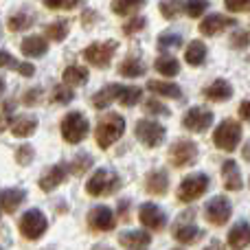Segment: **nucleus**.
<instances>
[{
    "instance_id": "obj_1",
    "label": "nucleus",
    "mask_w": 250,
    "mask_h": 250,
    "mask_svg": "<svg viewBox=\"0 0 250 250\" xmlns=\"http://www.w3.org/2000/svg\"><path fill=\"white\" fill-rule=\"evenodd\" d=\"M123 132H125V119L121 114H114V112L105 114V117H101V121L95 129L97 145H99L101 149H108V147H112L114 143L121 138Z\"/></svg>"
},
{
    "instance_id": "obj_2",
    "label": "nucleus",
    "mask_w": 250,
    "mask_h": 250,
    "mask_svg": "<svg viewBox=\"0 0 250 250\" xmlns=\"http://www.w3.org/2000/svg\"><path fill=\"white\" fill-rule=\"evenodd\" d=\"M119 187H121V178L112 169H97L92 173V178L88 180L86 191L95 198H101V195H112Z\"/></svg>"
},
{
    "instance_id": "obj_3",
    "label": "nucleus",
    "mask_w": 250,
    "mask_h": 250,
    "mask_svg": "<svg viewBox=\"0 0 250 250\" xmlns=\"http://www.w3.org/2000/svg\"><path fill=\"white\" fill-rule=\"evenodd\" d=\"M88 129H90V123H88V119L83 117L82 112H70V114H66L64 121H62V136H64V141L70 143V145L82 143L83 138H86Z\"/></svg>"
},
{
    "instance_id": "obj_4",
    "label": "nucleus",
    "mask_w": 250,
    "mask_h": 250,
    "mask_svg": "<svg viewBox=\"0 0 250 250\" xmlns=\"http://www.w3.org/2000/svg\"><path fill=\"white\" fill-rule=\"evenodd\" d=\"M239 141H242V125L237 121H233V119L220 123L215 129V134H213L215 147H220V149H224V151H235V147L239 145Z\"/></svg>"
},
{
    "instance_id": "obj_5",
    "label": "nucleus",
    "mask_w": 250,
    "mask_h": 250,
    "mask_svg": "<svg viewBox=\"0 0 250 250\" xmlns=\"http://www.w3.org/2000/svg\"><path fill=\"white\" fill-rule=\"evenodd\" d=\"M208 189V176L204 173H191L178 187V200L180 202H193V200L202 198Z\"/></svg>"
},
{
    "instance_id": "obj_6",
    "label": "nucleus",
    "mask_w": 250,
    "mask_h": 250,
    "mask_svg": "<svg viewBox=\"0 0 250 250\" xmlns=\"http://www.w3.org/2000/svg\"><path fill=\"white\" fill-rule=\"evenodd\" d=\"M46 217H44L42 211H38V208H31V211H26L24 215H22L20 220V233L24 235L26 239H40L44 233H46Z\"/></svg>"
},
{
    "instance_id": "obj_7",
    "label": "nucleus",
    "mask_w": 250,
    "mask_h": 250,
    "mask_svg": "<svg viewBox=\"0 0 250 250\" xmlns=\"http://www.w3.org/2000/svg\"><path fill=\"white\" fill-rule=\"evenodd\" d=\"M117 46L119 44L114 42V40H108V42H95L83 51V57H86V62L95 64L97 68H105V66L110 64V60L114 57V53H117Z\"/></svg>"
},
{
    "instance_id": "obj_8",
    "label": "nucleus",
    "mask_w": 250,
    "mask_h": 250,
    "mask_svg": "<svg viewBox=\"0 0 250 250\" xmlns=\"http://www.w3.org/2000/svg\"><path fill=\"white\" fill-rule=\"evenodd\" d=\"M134 134H136V138L145 147H158V145H163V141H165V127L156 121H149V119L138 121Z\"/></svg>"
},
{
    "instance_id": "obj_9",
    "label": "nucleus",
    "mask_w": 250,
    "mask_h": 250,
    "mask_svg": "<svg viewBox=\"0 0 250 250\" xmlns=\"http://www.w3.org/2000/svg\"><path fill=\"white\" fill-rule=\"evenodd\" d=\"M204 215H207V220L211 222L213 226H224L226 222L230 220V215H233V204H230L229 198L217 195V198H213L211 202L207 204Z\"/></svg>"
},
{
    "instance_id": "obj_10",
    "label": "nucleus",
    "mask_w": 250,
    "mask_h": 250,
    "mask_svg": "<svg viewBox=\"0 0 250 250\" xmlns=\"http://www.w3.org/2000/svg\"><path fill=\"white\" fill-rule=\"evenodd\" d=\"M198 158V145L193 141H176L169 149V160L173 167H189Z\"/></svg>"
},
{
    "instance_id": "obj_11",
    "label": "nucleus",
    "mask_w": 250,
    "mask_h": 250,
    "mask_svg": "<svg viewBox=\"0 0 250 250\" xmlns=\"http://www.w3.org/2000/svg\"><path fill=\"white\" fill-rule=\"evenodd\" d=\"M138 220H141L143 226H147L149 230H163L165 224H167V215L163 213V208L158 204L145 202L141 208H138Z\"/></svg>"
},
{
    "instance_id": "obj_12",
    "label": "nucleus",
    "mask_w": 250,
    "mask_h": 250,
    "mask_svg": "<svg viewBox=\"0 0 250 250\" xmlns=\"http://www.w3.org/2000/svg\"><path fill=\"white\" fill-rule=\"evenodd\" d=\"M173 237L180 244H195L200 237V229L193 224V211L185 213L173 226Z\"/></svg>"
},
{
    "instance_id": "obj_13",
    "label": "nucleus",
    "mask_w": 250,
    "mask_h": 250,
    "mask_svg": "<svg viewBox=\"0 0 250 250\" xmlns=\"http://www.w3.org/2000/svg\"><path fill=\"white\" fill-rule=\"evenodd\" d=\"M213 123V112L207 108H191L185 112V117H182V125H185L187 129H191V132H204V129H208Z\"/></svg>"
},
{
    "instance_id": "obj_14",
    "label": "nucleus",
    "mask_w": 250,
    "mask_h": 250,
    "mask_svg": "<svg viewBox=\"0 0 250 250\" xmlns=\"http://www.w3.org/2000/svg\"><path fill=\"white\" fill-rule=\"evenodd\" d=\"M114 224H117L114 213L110 211L108 207H95L90 213H88V226H90L92 230H101V233H105V230H112Z\"/></svg>"
},
{
    "instance_id": "obj_15",
    "label": "nucleus",
    "mask_w": 250,
    "mask_h": 250,
    "mask_svg": "<svg viewBox=\"0 0 250 250\" xmlns=\"http://www.w3.org/2000/svg\"><path fill=\"white\" fill-rule=\"evenodd\" d=\"M237 22H235V18H229V16H220V13H211V16H207L202 20V24H200V33L202 35H217L220 31H224L226 26H235Z\"/></svg>"
},
{
    "instance_id": "obj_16",
    "label": "nucleus",
    "mask_w": 250,
    "mask_h": 250,
    "mask_svg": "<svg viewBox=\"0 0 250 250\" xmlns=\"http://www.w3.org/2000/svg\"><path fill=\"white\" fill-rule=\"evenodd\" d=\"M66 176H68V167H66V165H62V163L60 165H53V167L48 169L42 178H40V189H42V191L57 189V187L66 180Z\"/></svg>"
},
{
    "instance_id": "obj_17",
    "label": "nucleus",
    "mask_w": 250,
    "mask_h": 250,
    "mask_svg": "<svg viewBox=\"0 0 250 250\" xmlns=\"http://www.w3.org/2000/svg\"><path fill=\"white\" fill-rule=\"evenodd\" d=\"M229 246L233 250H244L250 246V224L248 222H239L230 229L229 233Z\"/></svg>"
},
{
    "instance_id": "obj_18",
    "label": "nucleus",
    "mask_w": 250,
    "mask_h": 250,
    "mask_svg": "<svg viewBox=\"0 0 250 250\" xmlns=\"http://www.w3.org/2000/svg\"><path fill=\"white\" fill-rule=\"evenodd\" d=\"M222 178H224V187L229 191H239L242 189V173H239V167L235 160H226L222 165Z\"/></svg>"
},
{
    "instance_id": "obj_19",
    "label": "nucleus",
    "mask_w": 250,
    "mask_h": 250,
    "mask_svg": "<svg viewBox=\"0 0 250 250\" xmlns=\"http://www.w3.org/2000/svg\"><path fill=\"white\" fill-rule=\"evenodd\" d=\"M26 193L22 189H4L0 191V208L4 213H16L18 207L24 202Z\"/></svg>"
},
{
    "instance_id": "obj_20",
    "label": "nucleus",
    "mask_w": 250,
    "mask_h": 250,
    "mask_svg": "<svg viewBox=\"0 0 250 250\" xmlns=\"http://www.w3.org/2000/svg\"><path fill=\"white\" fill-rule=\"evenodd\" d=\"M167 187H169V176L163 169L151 171L145 180V189H147V193H151V195H165L167 193Z\"/></svg>"
},
{
    "instance_id": "obj_21",
    "label": "nucleus",
    "mask_w": 250,
    "mask_h": 250,
    "mask_svg": "<svg viewBox=\"0 0 250 250\" xmlns=\"http://www.w3.org/2000/svg\"><path fill=\"white\" fill-rule=\"evenodd\" d=\"M149 242H151V237H149V233H147V230H129V233H121V235H119V244L125 246V248L141 250V248H145Z\"/></svg>"
},
{
    "instance_id": "obj_22",
    "label": "nucleus",
    "mask_w": 250,
    "mask_h": 250,
    "mask_svg": "<svg viewBox=\"0 0 250 250\" xmlns=\"http://www.w3.org/2000/svg\"><path fill=\"white\" fill-rule=\"evenodd\" d=\"M20 48L26 57H42L44 53L48 51V44L42 35H29V38L22 40Z\"/></svg>"
},
{
    "instance_id": "obj_23",
    "label": "nucleus",
    "mask_w": 250,
    "mask_h": 250,
    "mask_svg": "<svg viewBox=\"0 0 250 250\" xmlns=\"http://www.w3.org/2000/svg\"><path fill=\"white\" fill-rule=\"evenodd\" d=\"M204 97L211 101H229L233 97V86H230L226 79H217L211 86L204 90Z\"/></svg>"
},
{
    "instance_id": "obj_24",
    "label": "nucleus",
    "mask_w": 250,
    "mask_h": 250,
    "mask_svg": "<svg viewBox=\"0 0 250 250\" xmlns=\"http://www.w3.org/2000/svg\"><path fill=\"white\" fill-rule=\"evenodd\" d=\"M0 68H11V70H18L20 75H24V77H33L35 68L33 64H29V62H18L13 55H9V53L0 51Z\"/></svg>"
},
{
    "instance_id": "obj_25",
    "label": "nucleus",
    "mask_w": 250,
    "mask_h": 250,
    "mask_svg": "<svg viewBox=\"0 0 250 250\" xmlns=\"http://www.w3.org/2000/svg\"><path fill=\"white\" fill-rule=\"evenodd\" d=\"M38 129V119L35 117H16L11 121V134L18 138H26Z\"/></svg>"
},
{
    "instance_id": "obj_26",
    "label": "nucleus",
    "mask_w": 250,
    "mask_h": 250,
    "mask_svg": "<svg viewBox=\"0 0 250 250\" xmlns=\"http://www.w3.org/2000/svg\"><path fill=\"white\" fill-rule=\"evenodd\" d=\"M147 90H151L154 95H160V97H171V99H180L182 97L180 86H176L173 82H149Z\"/></svg>"
},
{
    "instance_id": "obj_27",
    "label": "nucleus",
    "mask_w": 250,
    "mask_h": 250,
    "mask_svg": "<svg viewBox=\"0 0 250 250\" xmlns=\"http://www.w3.org/2000/svg\"><path fill=\"white\" fill-rule=\"evenodd\" d=\"M117 95H119V86L114 83V86H105L104 90H99V92H95L92 95V105L95 108H99V110H104V108H108L112 101H117Z\"/></svg>"
},
{
    "instance_id": "obj_28",
    "label": "nucleus",
    "mask_w": 250,
    "mask_h": 250,
    "mask_svg": "<svg viewBox=\"0 0 250 250\" xmlns=\"http://www.w3.org/2000/svg\"><path fill=\"white\" fill-rule=\"evenodd\" d=\"M62 79L66 82V86H83L88 82V68L83 66H68L62 75Z\"/></svg>"
},
{
    "instance_id": "obj_29",
    "label": "nucleus",
    "mask_w": 250,
    "mask_h": 250,
    "mask_svg": "<svg viewBox=\"0 0 250 250\" xmlns=\"http://www.w3.org/2000/svg\"><path fill=\"white\" fill-rule=\"evenodd\" d=\"M143 90L136 86H119V95H117V101L125 108H132V105L138 104V99H141Z\"/></svg>"
},
{
    "instance_id": "obj_30",
    "label": "nucleus",
    "mask_w": 250,
    "mask_h": 250,
    "mask_svg": "<svg viewBox=\"0 0 250 250\" xmlns=\"http://www.w3.org/2000/svg\"><path fill=\"white\" fill-rule=\"evenodd\" d=\"M204 57H207V46H204L200 40H193L185 51V60L189 62L191 66H200L204 62Z\"/></svg>"
},
{
    "instance_id": "obj_31",
    "label": "nucleus",
    "mask_w": 250,
    "mask_h": 250,
    "mask_svg": "<svg viewBox=\"0 0 250 250\" xmlns=\"http://www.w3.org/2000/svg\"><path fill=\"white\" fill-rule=\"evenodd\" d=\"M156 70H158L160 75H165V77H176L178 73H180V64H178L176 57L171 55H163L156 60Z\"/></svg>"
},
{
    "instance_id": "obj_32",
    "label": "nucleus",
    "mask_w": 250,
    "mask_h": 250,
    "mask_svg": "<svg viewBox=\"0 0 250 250\" xmlns=\"http://www.w3.org/2000/svg\"><path fill=\"white\" fill-rule=\"evenodd\" d=\"M119 73H121L123 77H141V75H145V64H143L141 60H136V57H127V60H123V64L119 66Z\"/></svg>"
},
{
    "instance_id": "obj_33",
    "label": "nucleus",
    "mask_w": 250,
    "mask_h": 250,
    "mask_svg": "<svg viewBox=\"0 0 250 250\" xmlns=\"http://www.w3.org/2000/svg\"><path fill=\"white\" fill-rule=\"evenodd\" d=\"M145 4V0H112V11L117 16H127V13H134Z\"/></svg>"
},
{
    "instance_id": "obj_34",
    "label": "nucleus",
    "mask_w": 250,
    "mask_h": 250,
    "mask_svg": "<svg viewBox=\"0 0 250 250\" xmlns=\"http://www.w3.org/2000/svg\"><path fill=\"white\" fill-rule=\"evenodd\" d=\"M182 11H185V2L182 0H163L160 2V13L167 20H176Z\"/></svg>"
},
{
    "instance_id": "obj_35",
    "label": "nucleus",
    "mask_w": 250,
    "mask_h": 250,
    "mask_svg": "<svg viewBox=\"0 0 250 250\" xmlns=\"http://www.w3.org/2000/svg\"><path fill=\"white\" fill-rule=\"evenodd\" d=\"M46 35L53 42H62V40L68 35V22L66 20H55L46 26Z\"/></svg>"
},
{
    "instance_id": "obj_36",
    "label": "nucleus",
    "mask_w": 250,
    "mask_h": 250,
    "mask_svg": "<svg viewBox=\"0 0 250 250\" xmlns=\"http://www.w3.org/2000/svg\"><path fill=\"white\" fill-rule=\"evenodd\" d=\"M31 24H33V16H31V13L20 11V13H16V16H11V18H9V29H11V31H22V29H29Z\"/></svg>"
},
{
    "instance_id": "obj_37",
    "label": "nucleus",
    "mask_w": 250,
    "mask_h": 250,
    "mask_svg": "<svg viewBox=\"0 0 250 250\" xmlns=\"http://www.w3.org/2000/svg\"><path fill=\"white\" fill-rule=\"evenodd\" d=\"M180 44H182L180 33H171V31H167V33L158 35V48H163V51H167V48H178Z\"/></svg>"
},
{
    "instance_id": "obj_38",
    "label": "nucleus",
    "mask_w": 250,
    "mask_h": 250,
    "mask_svg": "<svg viewBox=\"0 0 250 250\" xmlns=\"http://www.w3.org/2000/svg\"><path fill=\"white\" fill-rule=\"evenodd\" d=\"M208 9V0H187L185 2V13L189 18H200Z\"/></svg>"
},
{
    "instance_id": "obj_39",
    "label": "nucleus",
    "mask_w": 250,
    "mask_h": 250,
    "mask_svg": "<svg viewBox=\"0 0 250 250\" xmlns=\"http://www.w3.org/2000/svg\"><path fill=\"white\" fill-rule=\"evenodd\" d=\"M75 99V92H73V88L70 86H66V83H62V86H57L55 90H53V101L55 104H70V101Z\"/></svg>"
},
{
    "instance_id": "obj_40",
    "label": "nucleus",
    "mask_w": 250,
    "mask_h": 250,
    "mask_svg": "<svg viewBox=\"0 0 250 250\" xmlns=\"http://www.w3.org/2000/svg\"><path fill=\"white\" fill-rule=\"evenodd\" d=\"M90 165H92V158L88 154H82V156H77V158L73 160V165H70V171L75 173V176H82L86 169H90Z\"/></svg>"
},
{
    "instance_id": "obj_41",
    "label": "nucleus",
    "mask_w": 250,
    "mask_h": 250,
    "mask_svg": "<svg viewBox=\"0 0 250 250\" xmlns=\"http://www.w3.org/2000/svg\"><path fill=\"white\" fill-rule=\"evenodd\" d=\"M145 112L147 114H160V117H167L169 108L165 104H160L158 99H147L145 101Z\"/></svg>"
},
{
    "instance_id": "obj_42",
    "label": "nucleus",
    "mask_w": 250,
    "mask_h": 250,
    "mask_svg": "<svg viewBox=\"0 0 250 250\" xmlns=\"http://www.w3.org/2000/svg\"><path fill=\"white\" fill-rule=\"evenodd\" d=\"M147 22H145V18L143 16H136V18H132V20L127 22V24L123 26V33L125 35H134V33H138V31H143V26H145Z\"/></svg>"
},
{
    "instance_id": "obj_43",
    "label": "nucleus",
    "mask_w": 250,
    "mask_h": 250,
    "mask_svg": "<svg viewBox=\"0 0 250 250\" xmlns=\"http://www.w3.org/2000/svg\"><path fill=\"white\" fill-rule=\"evenodd\" d=\"M230 46L233 48L250 46V33H246V31H237V33H233V38H230Z\"/></svg>"
},
{
    "instance_id": "obj_44",
    "label": "nucleus",
    "mask_w": 250,
    "mask_h": 250,
    "mask_svg": "<svg viewBox=\"0 0 250 250\" xmlns=\"http://www.w3.org/2000/svg\"><path fill=\"white\" fill-rule=\"evenodd\" d=\"M16 160L20 165H29L31 160H33V147L31 145H22L16 149Z\"/></svg>"
},
{
    "instance_id": "obj_45",
    "label": "nucleus",
    "mask_w": 250,
    "mask_h": 250,
    "mask_svg": "<svg viewBox=\"0 0 250 250\" xmlns=\"http://www.w3.org/2000/svg\"><path fill=\"white\" fill-rule=\"evenodd\" d=\"M82 0H44L48 9H75Z\"/></svg>"
},
{
    "instance_id": "obj_46",
    "label": "nucleus",
    "mask_w": 250,
    "mask_h": 250,
    "mask_svg": "<svg viewBox=\"0 0 250 250\" xmlns=\"http://www.w3.org/2000/svg\"><path fill=\"white\" fill-rule=\"evenodd\" d=\"M224 4L229 11H235V13L250 11V0H224Z\"/></svg>"
},
{
    "instance_id": "obj_47",
    "label": "nucleus",
    "mask_w": 250,
    "mask_h": 250,
    "mask_svg": "<svg viewBox=\"0 0 250 250\" xmlns=\"http://www.w3.org/2000/svg\"><path fill=\"white\" fill-rule=\"evenodd\" d=\"M40 97H42V90H40V88H35V90H29V92H24V104L26 105H35L40 101Z\"/></svg>"
},
{
    "instance_id": "obj_48",
    "label": "nucleus",
    "mask_w": 250,
    "mask_h": 250,
    "mask_svg": "<svg viewBox=\"0 0 250 250\" xmlns=\"http://www.w3.org/2000/svg\"><path fill=\"white\" fill-rule=\"evenodd\" d=\"M239 117L250 123V99H246L242 105H239Z\"/></svg>"
},
{
    "instance_id": "obj_49",
    "label": "nucleus",
    "mask_w": 250,
    "mask_h": 250,
    "mask_svg": "<svg viewBox=\"0 0 250 250\" xmlns=\"http://www.w3.org/2000/svg\"><path fill=\"white\" fill-rule=\"evenodd\" d=\"M204 250H224V244H222L220 239H213V242L208 244V246L204 248Z\"/></svg>"
},
{
    "instance_id": "obj_50",
    "label": "nucleus",
    "mask_w": 250,
    "mask_h": 250,
    "mask_svg": "<svg viewBox=\"0 0 250 250\" xmlns=\"http://www.w3.org/2000/svg\"><path fill=\"white\" fill-rule=\"evenodd\" d=\"M7 125H9L7 117H0V132H4V129H7Z\"/></svg>"
},
{
    "instance_id": "obj_51",
    "label": "nucleus",
    "mask_w": 250,
    "mask_h": 250,
    "mask_svg": "<svg viewBox=\"0 0 250 250\" xmlns=\"http://www.w3.org/2000/svg\"><path fill=\"white\" fill-rule=\"evenodd\" d=\"M244 158H246V160H250V143H248L246 147H244Z\"/></svg>"
},
{
    "instance_id": "obj_52",
    "label": "nucleus",
    "mask_w": 250,
    "mask_h": 250,
    "mask_svg": "<svg viewBox=\"0 0 250 250\" xmlns=\"http://www.w3.org/2000/svg\"><path fill=\"white\" fill-rule=\"evenodd\" d=\"M4 90V82H2V77H0V92Z\"/></svg>"
},
{
    "instance_id": "obj_53",
    "label": "nucleus",
    "mask_w": 250,
    "mask_h": 250,
    "mask_svg": "<svg viewBox=\"0 0 250 250\" xmlns=\"http://www.w3.org/2000/svg\"><path fill=\"white\" fill-rule=\"evenodd\" d=\"M99 250H112V248H99Z\"/></svg>"
},
{
    "instance_id": "obj_54",
    "label": "nucleus",
    "mask_w": 250,
    "mask_h": 250,
    "mask_svg": "<svg viewBox=\"0 0 250 250\" xmlns=\"http://www.w3.org/2000/svg\"><path fill=\"white\" fill-rule=\"evenodd\" d=\"M176 250H180V248H176Z\"/></svg>"
},
{
    "instance_id": "obj_55",
    "label": "nucleus",
    "mask_w": 250,
    "mask_h": 250,
    "mask_svg": "<svg viewBox=\"0 0 250 250\" xmlns=\"http://www.w3.org/2000/svg\"><path fill=\"white\" fill-rule=\"evenodd\" d=\"M0 250H2V248H0Z\"/></svg>"
}]
</instances>
